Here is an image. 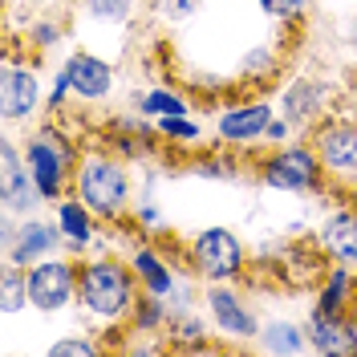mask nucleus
<instances>
[{
  "mask_svg": "<svg viewBox=\"0 0 357 357\" xmlns=\"http://www.w3.org/2000/svg\"><path fill=\"white\" fill-rule=\"evenodd\" d=\"M93 220H98V215H93L77 195H69V199L61 195V199H57V227H61V236L69 240L73 252H82V248L93 240Z\"/></svg>",
  "mask_w": 357,
  "mask_h": 357,
  "instance_id": "18",
  "label": "nucleus"
},
{
  "mask_svg": "<svg viewBox=\"0 0 357 357\" xmlns=\"http://www.w3.org/2000/svg\"><path fill=\"white\" fill-rule=\"evenodd\" d=\"M321 248L329 252L333 264H349L357 268V211L354 207H337L321 220V231H317Z\"/></svg>",
  "mask_w": 357,
  "mask_h": 357,
  "instance_id": "15",
  "label": "nucleus"
},
{
  "mask_svg": "<svg viewBox=\"0 0 357 357\" xmlns=\"http://www.w3.org/2000/svg\"><path fill=\"white\" fill-rule=\"evenodd\" d=\"M138 110L146 114V118H167V114H191V106H187V98H178L175 89H146L142 93V102H138Z\"/></svg>",
  "mask_w": 357,
  "mask_h": 357,
  "instance_id": "23",
  "label": "nucleus"
},
{
  "mask_svg": "<svg viewBox=\"0 0 357 357\" xmlns=\"http://www.w3.org/2000/svg\"><path fill=\"white\" fill-rule=\"evenodd\" d=\"M138 223H142V227H158V223H162V211L151 207V203H142V207H138Z\"/></svg>",
  "mask_w": 357,
  "mask_h": 357,
  "instance_id": "35",
  "label": "nucleus"
},
{
  "mask_svg": "<svg viewBox=\"0 0 357 357\" xmlns=\"http://www.w3.org/2000/svg\"><path fill=\"white\" fill-rule=\"evenodd\" d=\"M309 349L325 357H354L357 354V312H309Z\"/></svg>",
  "mask_w": 357,
  "mask_h": 357,
  "instance_id": "9",
  "label": "nucleus"
},
{
  "mask_svg": "<svg viewBox=\"0 0 357 357\" xmlns=\"http://www.w3.org/2000/svg\"><path fill=\"white\" fill-rule=\"evenodd\" d=\"M57 37H61V24H57V21H37L33 29H29V41L37 45V49L57 45Z\"/></svg>",
  "mask_w": 357,
  "mask_h": 357,
  "instance_id": "33",
  "label": "nucleus"
},
{
  "mask_svg": "<svg viewBox=\"0 0 357 357\" xmlns=\"http://www.w3.org/2000/svg\"><path fill=\"white\" fill-rule=\"evenodd\" d=\"M260 345H264L268 354H312L309 349V333L296 325V321H268V325H260Z\"/></svg>",
  "mask_w": 357,
  "mask_h": 357,
  "instance_id": "20",
  "label": "nucleus"
},
{
  "mask_svg": "<svg viewBox=\"0 0 357 357\" xmlns=\"http://www.w3.org/2000/svg\"><path fill=\"white\" fill-rule=\"evenodd\" d=\"M312 146L325 162L329 178H341V183H357V122L354 118H321L312 126Z\"/></svg>",
  "mask_w": 357,
  "mask_h": 357,
  "instance_id": "7",
  "label": "nucleus"
},
{
  "mask_svg": "<svg viewBox=\"0 0 357 357\" xmlns=\"http://www.w3.org/2000/svg\"><path fill=\"white\" fill-rule=\"evenodd\" d=\"M289 130H292V122L284 118V114H280V118H272V122H268V134H264V138L280 146V142H289Z\"/></svg>",
  "mask_w": 357,
  "mask_h": 357,
  "instance_id": "34",
  "label": "nucleus"
},
{
  "mask_svg": "<svg viewBox=\"0 0 357 357\" xmlns=\"http://www.w3.org/2000/svg\"><path fill=\"white\" fill-rule=\"evenodd\" d=\"M130 268H134V276H138V284H142V292L162 296V301L175 292V272H171L167 256L158 248H138L130 256Z\"/></svg>",
  "mask_w": 357,
  "mask_h": 357,
  "instance_id": "16",
  "label": "nucleus"
},
{
  "mask_svg": "<svg viewBox=\"0 0 357 357\" xmlns=\"http://www.w3.org/2000/svg\"><path fill=\"white\" fill-rule=\"evenodd\" d=\"M24 162H29V175L37 178L45 203L61 199V195L69 191V183H73V171H77V155H73L69 138L57 134L53 126H41V130L29 138Z\"/></svg>",
  "mask_w": 357,
  "mask_h": 357,
  "instance_id": "4",
  "label": "nucleus"
},
{
  "mask_svg": "<svg viewBox=\"0 0 357 357\" xmlns=\"http://www.w3.org/2000/svg\"><path fill=\"white\" fill-rule=\"evenodd\" d=\"M354 268L349 264H329V272L321 276V289H317V305L321 312H349L354 309Z\"/></svg>",
  "mask_w": 357,
  "mask_h": 357,
  "instance_id": "17",
  "label": "nucleus"
},
{
  "mask_svg": "<svg viewBox=\"0 0 357 357\" xmlns=\"http://www.w3.org/2000/svg\"><path fill=\"white\" fill-rule=\"evenodd\" d=\"M236 69H240V82H268L276 73V49L256 45V49H248L244 57H240Z\"/></svg>",
  "mask_w": 357,
  "mask_h": 357,
  "instance_id": "24",
  "label": "nucleus"
},
{
  "mask_svg": "<svg viewBox=\"0 0 357 357\" xmlns=\"http://www.w3.org/2000/svg\"><path fill=\"white\" fill-rule=\"evenodd\" d=\"M69 93H73V77H69V69L61 66V73H57V77H53V89H49V98H45V110H61V106H66V98Z\"/></svg>",
  "mask_w": 357,
  "mask_h": 357,
  "instance_id": "31",
  "label": "nucleus"
},
{
  "mask_svg": "<svg viewBox=\"0 0 357 357\" xmlns=\"http://www.w3.org/2000/svg\"><path fill=\"white\" fill-rule=\"evenodd\" d=\"M98 349H102V345L89 341V337H61V341L49 345V357H93Z\"/></svg>",
  "mask_w": 357,
  "mask_h": 357,
  "instance_id": "27",
  "label": "nucleus"
},
{
  "mask_svg": "<svg viewBox=\"0 0 357 357\" xmlns=\"http://www.w3.org/2000/svg\"><path fill=\"white\" fill-rule=\"evenodd\" d=\"M138 301V276L126 260L93 256L77 264V305L93 321H122Z\"/></svg>",
  "mask_w": 357,
  "mask_h": 357,
  "instance_id": "1",
  "label": "nucleus"
},
{
  "mask_svg": "<svg viewBox=\"0 0 357 357\" xmlns=\"http://www.w3.org/2000/svg\"><path fill=\"white\" fill-rule=\"evenodd\" d=\"M24 167H29V162L21 158V151H17V146H13V142L4 138V146H0V183H8V178H17V175L24 171Z\"/></svg>",
  "mask_w": 357,
  "mask_h": 357,
  "instance_id": "30",
  "label": "nucleus"
},
{
  "mask_svg": "<svg viewBox=\"0 0 357 357\" xmlns=\"http://www.w3.org/2000/svg\"><path fill=\"white\" fill-rule=\"evenodd\" d=\"M69 77H73V98H82V102H106L114 89V66L106 57H98V53H73L66 61Z\"/></svg>",
  "mask_w": 357,
  "mask_h": 357,
  "instance_id": "14",
  "label": "nucleus"
},
{
  "mask_svg": "<svg viewBox=\"0 0 357 357\" xmlns=\"http://www.w3.org/2000/svg\"><path fill=\"white\" fill-rule=\"evenodd\" d=\"M325 110H329V86L317 77H296L280 93V114L292 126H317L325 118Z\"/></svg>",
  "mask_w": 357,
  "mask_h": 357,
  "instance_id": "12",
  "label": "nucleus"
},
{
  "mask_svg": "<svg viewBox=\"0 0 357 357\" xmlns=\"http://www.w3.org/2000/svg\"><path fill=\"white\" fill-rule=\"evenodd\" d=\"M260 8L276 21H301L309 13V0H260Z\"/></svg>",
  "mask_w": 357,
  "mask_h": 357,
  "instance_id": "29",
  "label": "nucleus"
},
{
  "mask_svg": "<svg viewBox=\"0 0 357 357\" xmlns=\"http://www.w3.org/2000/svg\"><path fill=\"white\" fill-rule=\"evenodd\" d=\"M187 268L207 284H231L244 276V244L231 227H203L187 248Z\"/></svg>",
  "mask_w": 357,
  "mask_h": 357,
  "instance_id": "5",
  "label": "nucleus"
},
{
  "mask_svg": "<svg viewBox=\"0 0 357 357\" xmlns=\"http://www.w3.org/2000/svg\"><path fill=\"white\" fill-rule=\"evenodd\" d=\"M24 305H29V268L4 264V272H0V312L13 317Z\"/></svg>",
  "mask_w": 357,
  "mask_h": 357,
  "instance_id": "21",
  "label": "nucleus"
},
{
  "mask_svg": "<svg viewBox=\"0 0 357 357\" xmlns=\"http://www.w3.org/2000/svg\"><path fill=\"white\" fill-rule=\"evenodd\" d=\"M354 312H357V284H354Z\"/></svg>",
  "mask_w": 357,
  "mask_h": 357,
  "instance_id": "37",
  "label": "nucleus"
},
{
  "mask_svg": "<svg viewBox=\"0 0 357 357\" xmlns=\"http://www.w3.org/2000/svg\"><path fill=\"white\" fill-rule=\"evenodd\" d=\"M130 321L138 333H158L162 325H167V301L162 296H151V292H142L138 301H134L130 309Z\"/></svg>",
  "mask_w": 357,
  "mask_h": 357,
  "instance_id": "22",
  "label": "nucleus"
},
{
  "mask_svg": "<svg viewBox=\"0 0 357 357\" xmlns=\"http://www.w3.org/2000/svg\"><path fill=\"white\" fill-rule=\"evenodd\" d=\"M203 305H207L211 325H215L227 341H252V337H260L256 312L248 309L244 296L231 289V284H211V289L203 292Z\"/></svg>",
  "mask_w": 357,
  "mask_h": 357,
  "instance_id": "8",
  "label": "nucleus"
},
{
  "mask_svg": "<svg viewBox=\"0 0 357 357\" xmlns=\"http://www.w3.org/2000/svg\"><path fill=\"white\" fill-rule=\"evenodd\" d=\"M260 183L280 195H317L325 191L329 171L312 142H280V151H272L260 162Z\"/></svg>",
  "mask_w": 357,
  "mask_h": 357,
  "instance_id": "3",
  "label": "nucleus"
},
{
  "mask_svg": "<svg viewBox=\"0 0 357 357\" xmlns=\"http://www.w3.org/2000/svg\"><path fill=\"white\" fill-rule=\"evenodd\" d=\"M61 240H66V236H61V227H57V223L29 220V215H24V223L17 227V240H13V248H8L4 256H8V264L33 268L37 260H45V256H57Z\"/></svg>",
  "mask_w": 357,
  "mask_h": 357,
  "instance_id": "13",
  "label": "nucleus"
},
{
  "mask_svg": "<svg viewBox=\"0 0 357 357\" xmlns=\"http://www.w3.org/2000/svg\"><path fill=\"white\" fill-rule=\"evenodd\" d=\"M155 134L167 142H199L203 126L191 114H167V118H155Z\"/></svg>",
  "mask_w": 357,
  "mask_h": 357,
  "instance_id": "25",
  "label": "nucleus"
},
{
  "mask_svg": "<svg viewBox=\"0 0 357 357\" xmlns=\"http://www.w3.org/2000/svg\"><path fill=\"white\" fill-rule=\"evenodd\" d=\"M77 301V260L45 256L29 268V305L37 312H61Z\"/></svg>",
  "mask_w": 357,
  "mask_h": 357,
  "instance_id": "6",
  "label": "nucleus"
},
{
  "mask_svg": "<svg viewBox=\"0 0 357 357\" xmlns=\"http://www.w3.org/2000/svg\"><path fill=\"white\" fill-rule=\"evenodd\" d=\"M41 203H45V195H41V187H37V178L29 175V167L17 178L0 183V207L13 211V215H33Z\"/></svg>",
  "mask_w": 357,
  "mask_h": 357,
  "instance_id": "19",
  "label": "nucleus"
},
{
  "mask_svg": "<svg viewBox=\"0 0 357 357\" xmlns=\"http://www.w3.org/2000/svg\"><path fill=\"white\" fill-rule=\"evenodd\" d=\"M69 191L86 203L98 220H122L134 199V183L126 162L118 155H106V151H89V155L77 158Z\"/></svg>",
  "mask_w": 357,
  "mask_h": 357,
  "instance_id": "2",
  "label": "nucleus"
},
{
  "mask_svg": "<svg viewBox=\"0 0 357 357\" xmlns=\"http://www.w3.org/2000/svg\"><path fill=\"white\" fill-rule=\"evenodd\" d=\"M272 118H276V110L268 102H240V106H227L215 118V134H220V142H227V146H248V142L264 138Z\"/></svg>",
  "mask_w": 357,
  "mask_h": 357,
  "instance_id": "11",
  "label": "nucleus"
},
{
  "mask_svg": "<svg viewBox=\"0 0 357 357\" xmlns=\"http://www.w3.org/2000/svg\"><path fill=\"white\" fill-rule=\"evenodd\" d=\"M86 13L102 24H126L134 17V0H86Z\"/></svg>",
  "mask_w": 357,
  "mask_h": 357,
  "instance_id": "26",
  "label": "nucleus"
},
{
  "mask_svg": "<svg viewBox=\"0 0 357 357\" xmlns=\"http://www.w3.org/2000/svg\"><path fill=\"white\" fill-rule=\"evenodd\" d=\"M41 77H37V69L29 66H17V61H8V66L0 69V118L4 122H21L29 114L41 110Z\"/></svg>",
  "mask_w": 357,
  "mask_h": 357,
  "instance_id": "10",
  "label": "nucleus"
},
{
  "mask_svg": "<svg viewBox=\"0 0 357 357\" xmlns=\"http://www.w3.org/2000/svg\"><path fill=\"white\" fill-rule=\"evenodd\" d=\"M349 45H354V49H357V29H354V33H349Z\"/></svg>",
  "mask_w": 357,
  "mask_h": 357,
  "instance_id": "36",
  "label": "nucleus"
},
{
  "mask_svg": "<svg viewBox=\"0 0 357 357\" xmlns=\"http://www.w3.org/2000/svg\"><path fill=\"white\" fill-rule=\"evenodd\" d=\"M191 175L199 178H236L240 171H236V158H199V162H191Z\"/></svg>",
  "mask_w": 357,
  "mask_h": 357,
  "instance_id": "28",
  "label": "nucleus"
},
{
  "mask_svg": "<svg viewBox=\"0 0 357 357\" xmlns=\"http://www.w3.org/2000/svg\"><path fill=\"white\" fill-rule=\"evenodd\" d=\"M175 333L183 337V349H207V341H203V321H195V317H183Z\"/></svg>",
  "mask_w": 357,
  "mask_h": 357,
  "instance_id": "32",
  "label": "nucleus"
}]
</instances>
